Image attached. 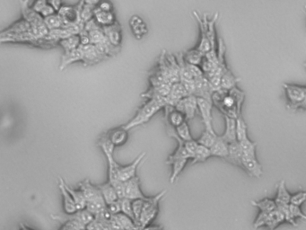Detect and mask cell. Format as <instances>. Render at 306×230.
Returning <instances> with one entry per match:
<instances>
[{
  "instance_id": "cell-54",
  "label": "cell",
  "mask_w": 306,
  "mask_h": 230,
  "mask_svg": "<svg viewBox=\"0 0 306 230\" xmlns=\"http://www.w3.org/2000/svg\"><path fill=\"white\" fill-rule=\"evenodd\" d=\"M54 14H57V12L55 11V9L53 8L52 6L50 5L49 1L47 2V4L45 5V7L43 8L41 13H40V15H42L43 18H46V17H49L50 15H54Z\"/></svg>"
},
{
  "instance_id": "cell-46",
  "label": "cell",
  "mask_w": 306,
  "mask_h": 230,
  "mask_svg": "<svg viewBox=\"0 0 306 230\" xmlns=\"http://www.w3.org/2000/svg\"><path fill=\"white\" fill-rule=\"evenodd\" d=\"M150 198V197H149ZM145 200H136L132 201L133 213L135 217V220L137 224V226H140V216L143 212L144 205H145Z\"/></svg>"
},
{
  "instance_id": "cell-19",
  "label": "cell",
  "mask_w": 306,
  "mask_h": 230,
  "mask_svg": "<svg viewBox=\"0 0 306 230\" xmlns=\"http://www.w3.org/2000/svg\"><path fill=\"white\" fill-rule=\"evenodd\" d=\"M59 188L61 191L62 199H63V208L66 214H73L77 212L76 205L72 198L71 194L68 193V190L65 187V180L63 178H59Z\"/></svg>"
},
{
  "instance_id": "cell-22",
  "label": "cell",
  "mask_w": 306,
  "mask_h": 230,
  "mask_svg": "<svg viewBox=\"0 0 306 230\" xmlns=\"http://www.w3.org/2000/svg\"><path fill=\"white\" fill-rule=\"evenodd\" d=\"M84 55L82 49L78 48V49H74L71 52H68V53H65L62 57H61V65H60V70L62 71L64 70L65 68L68 67L69 65L72 63H75V62H78V61H82L83 62Z\"/></svg>"
},
{
  "instance_id": "cell-64",
  "label": "cell",
  "mask_w": 306,
  "mask_h": 230,
  "mask_svg": "<svg viewBox=\"0 0 306 230\" xmlns=\"http://www.w3.org/2000/svg\"><path fill=\"white\" fill-rule=\"evenodd\" d=\"M304 9L306 10V5H304Z\"/></svg>"
},
{
  "instance_id": "cell-7",
  "label": "cell",
  "mask_w": 306,
  "mask_h": 230,
  "mask_svg": "<svg viewBox=\"0 0 306 230\" xmlns=\"http://www.w3.org/2000/svg\"><path fill=\"white\" fill-rule=\"evenodd\" d=\"M193 15L195 16L201 29V41L196 48L206 55L211 50V45L208 39V19L207 15L201 16L197 11H193Z\"/></svg>"
},
{
  "instance_id": "cell-1",
  "label": "cell",
  "mask_w": 306,
  "mask_h": 230,
  "mask_svg": "<svg viewBox=\"0 0 306 230\" xmlns=\"http://www.w3.org/2000/svg\"><path fill=\"white\" fill-rule=\"evenodd\" d=\"M244 94L237 87L230 91L220 90L213 94L212 102L228 117L236 118L241 115V106Z\"/></svg>"
},
{
  "instance_id": "cell-57",
  "label": "cell",
  "mask_w": 306,
  "mask_h": 230,
  "mask_svg": "<svg viewBox=\"0 0 306 230\" xmlns=\"http://www.w3.org/2000/svg\"><path fill=\"white\" fill-rule=\"evenodd\" d=\"M79 36L81 46H87L89 45V44H92L89 34H88L85 29L80 33Z\"/></svg>"
},
{
  "instance_id": "cell-23",
  "label": "cell",
  "mask_w": 306,
  "mask_h": 230,
  "mask_svg": "<svg viewBox=\"0 0 306 230\" xmlns=\"http://www.w3.org/2000/svg\"><path fill=\"white\" fill-rule=\"evenodd\" d=\"M94 18L101 27H110L116 22V15L114 12L102 11L97 8H95Z\"/></svg>"
},
{
  "instance_id": "cell-39",
  "label": "cell",
  "mask_w": 306,
  "mask_h": 230,
  "mask_svg": "<svg viewBox=\"0 0 306 230\" xmlns=\"http://www.w3.org/2000/svg\"><path fill=\"white\" fill-rule=\"evenodd\" d=\"M60 46H61L63 49L65 50V53H68V52H71L74 49H78L81 46V42H80V36L79 35H73L70 37L64 39L60 42Z\"/></svg>"
},
{
  "instance_id": "cell-13",
  "label": "cell",
  "mask_w": 306,
  "mask_h": 230,
  "mask_svg": "<svg viewBox=\"0 0 306 230\" xmlns=\"http://www.w3.org/2000/svg\"><path fill=\"white\" fill-rule=\"evenodd\" d=\"M242 168L252 177L261 178L263 172L257 157H242Z\"/></svg>"
},
{
  "instance_id": "cell-15",
  "label": "cell",
  "mask_w": 306,
  "mask_h": 230,
  "mask_svg": "<svg viewBox=\"0 0 306 230\" xmlns=\"http://www.w3.org/2000/svg\"><path fill=\"white\" fill-rule=\"evenodd\" d=\"M78 186H79L80 191L83 193L84 195L86 197L87 202L103 199L98 185H93L88 179L80 182Z\"/></svg>"
},
{
  "instance_id": "cell-27",
  "label": "cell",
  "mask_w": 306,
  "mask_h": 230,
  "mask_svg": "<svg viewBox=\"0 0 306 230\" xmlns=\"http://www.w3.org/2000/svg\"><path fill=\"white\" fill-rule=\"evenodd\" d=\"M31 30H32V27H31L30 23L22 17L20 20L11 24L10 27H8L6 30L2 31L1 33L2 34H19L29 33Z\"/></svg>"
},
{
  "instance_id": "cell-55",
  "label": "cell",
  "mask_w": 306,
  "mask_h": 230,
  "mask_svg": "<svg viewBox=\"0 0 306 230\" xmlns=\"http://www.w3.org/2000/svg\"><path fill=\"white\" fill-rule=\"evenodd\" d=\"M289 208H290V211H291L292 214H293L295 219L298 218V219H305L306 220V215L302 212L301 208L292 205V204L289 205Z\"/></svg>"
},
{
  "instance_id": "cell-3",
  "label": "cell",
  "mask_w": 306,
  "mask_h": 230,
  "mask_svg": "<svg viewBox=\"0 0 306 230\" xmlns=\"http://www.w3.org/2000/svg\"><path fill=\"white\" fill-rule=\"evenodd\" d=\"M20 6H21L23 18L25 19L27 22H29L32 27L31 33L37 37H47L49 31L46 27L44 18L42 15L34 11L32 7H30V3L28 1L20 2Z\"/></svg>"
},
{
  "instance_id": "cell-29",
  "label": "cell",
  "mask_w": 306,
  "mask_h": 230,
  "mask_svg": "<svg viewBox=\"0 0 306 230\" xmlns=\"http://www.w3.org/2000/svg\"><path fill=\"white\" fill-rule=\"evenodd\" d=\"M98 1H84L83 7L81 10V22L86 23L91 21L95 16V8L98 5Z\"/></svg>"
},
{
  "instance_id": "cell-53",
  "label": "cell",
  "mask_w": 306,
  "mask_h": 230,
  "mask_svg": "<svg viewBox=\"0 0 306 230\" xmlns=\"http://www.w3.org/2000/svg\"><path fill=\"white\" fill-rule=\"evenodd\" d=\"M107 208L109 209V211L112 212V214L114 216L118 215L121 213V200H116L113 203L107 205Z\"/></svg>"
},
{
  "instance_id": "cell-26",
  "label": "cell",
  "mask_w": 306,
  "mask_h": 230,
  "mask_svg": "<svg viewBox=\"0 0 306 230\" xmlns=\"http://www.w3.org/2000/svg\"><path fill=\"white\" fill-rule=\"evenodd\" d=\"M99 189L102 193V197L105 200L106 204L109 205V204L113 203L116 200H120L119 196H118L117 192L114 188V185L110 184V182L107 181L102 185H98Z\"/></svg>"
},
{
  "instance_id": "cell-10",
  "label": "cell",
  "mask_w": 306,
  "mask_h": 230,
  "mask_svg": "<svg viewBox=\"0 0 306 230\" xmlns=\"http://www.w3.org/2000/svg\"><path fill=\"white\" fill-rule=\"evenodd\" d=\"M125 198L130 200H145L149 199L146 196L140 188V181L138 176L130 179L124 183Z\"/></svg>"
},
{
  "instance_id": "cell-36",
  "label": "cell",
  "mask_w": 306,
  "mask_h": 230,
  "mask_svg": "<svg viewBox=\"0 0 306 230\" xmlns=\"http://www.w3.org/2000/svg\"><path fill=\"white\" fill-rule=\"evenodd\" d=\"M252 204L254 207L258 208L261 212H266V213H271V212L276 211V204L275 200H271V199H263L261 200H253Z\"/></svg>"
},
{
  "instance_id": "cell-32",
  "label": "cell",
  "mask_w": 306,
  "mask_h": 230,
  "mask_svg": "<svg viewBox=\"0 0 306 230\" xmlns=\"http://www.w3.org/2000/svg\"><path fill=\"white\" fill-rule=\"evenodd\" d=\"M189 159H175L170 162H167L166 164L172 166V174L170 176L171 184H174L176 181L178 176L182 173V170L184 169Z\"/></svg>"
},
{
  "instance_id": "cell-47",
  "label": "cell",
  "mask_w": 306,
  "mask_h": 230,
  "mask_svg": "<svg viewBox=\"0 0 306 230\" xmlns=\"http://www.w3.org/2000/svg\"><path fill=\"white\" fill-rule=\"evenodd\" d=\"M121 213H123L125 215L131 218L133 220H135V217H134V213H133L132 200L124 198V199L121 200ZM135 222H136V220H135Z\"/></svg>"
},
{
  "instance_id": "cell-45",
  "label": "cell",
  "mask_w": 306,
  "mask_h": 230,
  "mask_svg": "<svg viewBox=\"0 0 306 230\" xmlns=\"http://www.w3.org/2000/svg\"><path fill=\"white\" fill-rule=\"evenodd\" d=\"M175 132H176L177 136L179 137L183 142L194 140L192 135H191L190 130H189V124H188L187 121H185L184 123H182L181 126H179L178 128L175 129Z\"/></svg>"
},
{
  "instance_id": "cell-21",
  "label": "cell",
  "mask_w": 306,
  "mask_h": 230,
  "mask_svg": "<svg viewBox=\"0 0 306 230\" xmlns=\"http://www.w3.org/2000/svg\"><path fill=\"white\" fill-rule=\"evenodd\" d=\"M225 121H226V129H225V132L221 135V138L228 144L236 142L237 141L236 119L225 115Z\"/></svg>"
},
{
  "instance_id": "cell-16",
  "label": "cell",
  "mask_w": 306,
  "mask_h": 230,
  "mask_svg": "<svg viewBox=\"0 0 306 230\" xmlns=\"http://www.w3.org/2000/svg\"><path fill=\"white\" fill-rule=\"evenodd\" d=\"M106 134L115 147L123 146L129 140V131L126 130L124 126L112 129Z\"/></svg>"
},
{
  "instance_id": "cell-6",
  "label": "cell",
  "mask_w": 306,
  "mask_h": 230,
  "mask_svg": "<svg viewBox=\"0 0 306 230\" xmlns=\"http://www.w3.org/2000/svg\"><path fill=\"white\" fill-rule=\"evenodd\" d=\"M283 87L288 100V107L290 109H297L299 105L305 98L306 87L284 83Z\"/></svg>"
},
{
  "instance_id": "cell-51",
  "label": "cell",
  "mask_w": 306,
  "mask_h": 230,
  "mask_svg": "<svg viewBox=\"0 0 306 230\" xmlns=\"http://www.w3.org/2000/svg\"><path fill=\"white\" fill-rule=\"evenodd\" d=\"M270 213H266V212H260L258 215L257 219L254 221V228H260L261 226H266V224L268 222V218H269Z\"/></svg>"
},
{
  "instance_id": "cell-8",
  "label": "cell",
  "mask_w": 306,
  "mask_h": 230,
  "mask_svg": "<svg viewBox=\"0 0 306 230\" xmlns=\"http://www.w3.org/2000/svg\"><path fill=\"white\" fill-rule=\"evenodd\" d=\"M51 218L54 220H57L61 223H64L66 221H75V222L82 224L83 226L87 227L95 219V216L86 209L83 211H77L76 213H73V214L65 213L64 215H51Z\"/></svg>"
},
{
  "instance_id": "cell-18",
  "label": "cell",
  "mask_w": 306,
  "mask_h": 230,
  "mask_svg": "<svg viewBox=\"0 0 306 230\" xmlns=\"http://www.w3.org/2000/svg\"><path fill=\"white\" fill-rule=\"evenodd\" d=\"M164 110H165V121L168 126L176 129L187 121L185 114L181 113L178 110L174 109V107L167 106Z\"/></svg>"
},
{
  "instance_id": "cell-49",
  "label": "cell",
  "mask_w": 306,
  "mask_h": 230,
  "mask_svg": "<svg viewBox=\"0 0 306 230\" xmlns=\"http://www.w3.org/2000/svg\"><path fill=\"white\" fill-rule=\"evenodd\" d=\"M306 201V192H299L292 195L290 204L301 207V205Z\"/></svg>"
},
{
  "instance_id": "cell-12",
  "label": "cell",
  "mask_w": 306,
  "mask_h": 230,
  "mask_svg": "<svg viewBox=\"0 0 306 230\" xmlns=\"http://www.w3.org/2000/svg\"><path fill=\"white\" fill-rule=\"evenodd\" d=\"M80 49L83 52L84 60L83 64L85 66H93L97 64L100 61L107 59L102 54L97 46L94 44H89L87 46H80Z\"/></svg>"
},
{
  "instance_id": "cell-42",
  "label": "cell",
  "mask_w": 306,
  "mask_h": 230,
  "mask_svg": "<svg viewBox=\"0 0 306 230\" xmlns=\"http://www.w3.org/2000/svg\"><path fill=\"white\" fill-rule=\"evenodd\" d=\"M240 147L242 151L243 157H256V148L257 143L248 139L242 140L239 142Z\"/></svg>"
},
{
  "instance_id": "cell-34",
  "label": "cell",
  "mask_w": 306,
  "mask_h": 230,
  "mask_svg": "<svg viewBox=\"0 0 306 230\" xmlns=\"http://www.w3.org/2000/svg\"><path fill=\"white\" fill-rule=\"evenodd\" d=\"M217 138H218V135L215 133L214 130L205 129L204 132H202L201 137L197 140V141L199 142L200 145H202V146L208 147V148H211Z\"/></svg>"
},
{
  "instance_id": "cell-25",
  "label": "cell",
  "mask_w": 306,
  "mask_h": 230,
  "mask_svg": "<svg viewBox=\"0 0 306 230\" xmlns=\"http://www.w3.org/2000/svg\"><path fill=\"white\" fill-rule=\"evenodd\" d=\"M210 151H211L212 157L227 159L229 152V144L227 143V141H225L221 136H218L215 143L210 148Z\"/></svg>"
},
{
  "instance_id": "cell-31",
  "label": "cell",
  "mask_w": 306,
  "mask_h": 230,
  "mask_svg": "<svg viewBox=\"0 0 306 230\" xmlns=\"http://www.w3.org/2000/svg\"><path fill=\"white\" fill-rule=\"evenodd\" d=\"M65 187L68 190V193L71 194L72 198H73V200H74L75 203H76L77 211L86 210L87 204V199H86V197H85L83 193L80 191L79 189L78 190H75V189L71 188L66 182H65Z\"/></svg>"
},
{
  "instance_id": "cell-17",
  "label": "cell",
  "mask_w": 306,
  "mask_h": 230,
  "mask_svg": "<svg viewBox=\"0 0 306 230\" xmlns=\"http://www.w3.org/2000/svg\"><path fill=\"white\" fill-rule=\"evenodd\" d=\"M102 29L109 42L115 47L121 48L122 42V28L120 23L116 21L114 24L110 27H102Z\"/></svg>"
},
{
  "instance_id": "cell-63",
  "label": "cell",
  "mask_w": 306,
  "mask_h": 230,
  "mask_svg": "<svg viewBox=\"0 0 306 230\" xmlns=\"http://www.w3.org/2000/svg\"><path fill=\"white\" fill-rule=\"evenodd\" d=\"M19 230H34L33 228H31L29 226H27L26 225H24V224H20V228Z\"/></svg>"
},
{
  "instance_id": "cell-9",
  "label": "cell",
  "mask_w": 306,
  "mask_h": 230,
  "mask_svg": "<svg viewBox=\"0 0 306 230\" xmlns=\"http://www.w3.org/2000/svg\"><path fill=\"white\" fill-rule=\"evenodd\" d=\"M145 156H146V152H142L129 165H126V166L119 165V166H118V177H119V180L122 182V183H126V182L129 181L130 179L137 176L136 175V170H137V167L140 166V163L142 162Z\"/></svg>"
},
{
  "instance_id": "cell-41",
  "label": "cell",
  "mask_w": 306,
  "mask_h": 230,
  "mask_svg": "<svg viewBox=\"0 0 306 230\" xmlns=\"http://www.w3.org/2000/svg\"><path fill=\"white\" fill-rule=\"evenodd\" d=\"M218 13L215 14L211 20H208V39L211 45L212 52H216V34H215V23L218 19Z\"/></svg>"
},
{
  "instance_id": "cell-35",
  "label": "cell",
  "mask_w": 306,
  "mask_h": 230,
  "mask_svg": "<svg viewBox=\"0 0 306 230\" xmlns=\"http://www.w3.org/2000/svg\"><path fill=\"white\" fill-rule=\"evenodd\" d=\"M284 221H286V219H285L283 212L276 208V211H274L269 214V218H268V222L266 224V226L268 227V230H275V228H276Z\"/></svg>"
},
{
  "instance_id": "cell-30",
  "label": "cell",
  "mask_w": 306,
  "mask_h": 230,
  "mask_svg": "<svg viewBox=\"0 0 306 230\" xmlns=\"http://www.w3.org/2000/svg\"><path fill=\"white\" fill-rule=\"evenodd\" d=\"M239 81H240L239 79H237L228 68L227 70L224 72L221 76V88L222 90L225 91L232 90L236 87V85Z\"/></svg>"
},
{
  "instance_id": "cell-48",
  "label": "cell",
  "mask_w": 306,
  "mask_h": 230,
  "mask_svg": "<svg viewBox=\"0 0 306 230\" xmlns=\"http://www.w3.org/2000/svg\"><path fill=\"white\" fill-rule=\"evenodd\" d=\"M289 205H290V204H289ZM289 205H285V206L277 207V209H280V211H282V212H283L286 221H287L288 223H290V224L293 225L294 226H297V224H296V221H295V219L294 218V216H293V214H292L291 211H290V208H289Z\"/></svg>"
},
{
  "instance_id": "cell-58",
  "label": "cell",
  "mask_w": 306,
  "mask_h": 230,
  "mask_svg": "<svg viewBox=\"0 0 306 230\" xmlns=\"http://www.w3.org/2000/svg\"><path fill=\"white\" fill-rule=\"evenodd\" d=\"M47 2H48V1H46V0H39V1L34 2V4H33V6H32V8H33L34 11L36 12V13L40 14L42 9H43V8L45 7V5L47 4Z\"/></svg>"
},
{
  "instance_id": "cell-37",
  "label": "cell",
  "mask_w": 306,
  "mask_h": 230,
  "mask_svg": "<svg viewBox=\"0 0 306 230\" xmlns=\"http://www.w3.org/2000/svg\"><path fill=\"white\" fill-rule=\"evenodd\" d=\"M130 27L132 28L133 33L135 36L137 38H141L144 34L147 33V27L146 23L142 19L140 18L137 15H134L130 19Z\"/></svg>"
},
{
  "instance_id": "cell-60",
  "label": "cell",
  "mask_w": 306,
  "mask_h": 230,
  "mask_svg": "<svg viewBox=\"0 0 306 230\" xmlns=\"http://www.w3.org/2000/svg\"><path fill=\"white\" fill-rule=\"evenodd\" d=\"M87 230H102L99 226L98 223L96 222V220L94 219L88 226H87Z\"/></svg>"
},
{
  "instance_id": "cell-20",
  "label": "cell",
  "mask_w": 306,
  "mask_h": 230,
  "mask_svg": "<svg viewBox=\"0 0 306 230\" xmlns=\"http://www.w3.org/2000/svg\"><path fill=\"white\" fill-rule=\"evenodd\" d=\"M195 83H196V92L194 95L197 97L204 98L212 102L214 91L212 89L208 79L204 75L203 78L195 80Z\"/></svg>"
},
{
  "instance_id": "cell-52",
  "label": "cell",
  "mask_w": 306,
  "mask_h": 230,
  "mask_svg": "<svg viewBox=\"0 0 306 230\" xmlns=\"http://www.w3.org/2000/svg\"><path fill=\"white\" fill-rule=\"evenodd\" d=\"M199 146H200V144L196 140H189V141L184 142V147H185L187 151L189 152V155L191 156L192 158Z\"/></svg>"
},
{
  "instance_id": "cell-28",
  "label": "cell",
  "mask_w": 306,
  "mask_h": 230,
  "mask_svg": "<svg viewBox=\"0 0 306 230\" xmlns=\"http://www.w3.org/2000/svg\"><path fill=\"white\" fill-rule=\"evenodd\" d=\"M292 195L287 191L286 187V182L282 180L277 185V193H276V208L289 205L291 201Z\"/></svg>"
},
{
  "instance_id": "cell-2",
  "label": "cell",
  "mask_w": 306,
  "mask_h": 230,
  "mask_svg": "<svg viewBox=\"0 0 306 230\" xmlns=\"http://www.w3.org/2000/svg\"><path fill=\"white\" fill-rule=\"evenodd\" d=\"M166 106L167 97L162 99H148V102L145 103L143 106L136 111V115L132 120L123 126L126 130L129 131L135 127L147 123L151 120V118L155 113L160 110L165 108Z\"/></svg>"
},
{
  "instance_id": "cell-11",
  "label": "cell",
  "mask_w": 306,
  "mask_h": 230,
  "mask_svg": "<svg viewBox=\"0 0 306 230\" xmlns=\"http://www.w3.org/2000/svg\"><path fill=\"white\" fill-rule=\"evenodd\" d=\"M174 109L180 111L185 114L187 120H191L195 116L198 107V97L195 95H189L186 98L182 99L174 106Z\"/></svg>"
},
{
  "instance_id": "cell-56",
  "label": "cell",
  "mask_w": 306,
  "mask_h": 230,
  "mask_svg": "<svg viewBox=\"0 0 306 230\" xmlns=\"http://www.w3.org/2000/svg\"><path fill=\"white\" fill-rule=\"evenodd\" d=\"M96 8L104 12H114V5L109 1H103L99 2Z\"/></svg>"
},
{
  "instance_id": "cell-5",
  "label": "cell",
  "mask_w": 306,
  "mask_h": 230,
  "mask_svg": "<svg viewBox=\"0 0 306 230\" xmlns=\"http://www.w3.org/2000/svg\"><path fill=\"white\" fill-rule=\"evenodd\" d=\"M84 1L76 5H63L60 12L58 13L64 22V27L76 25L81 22V10L83 7Z\"/></svg>"
},
{
  "instance_id": "cell-50",
  "label": "cell",
  "mask_w": 306,
  "mask_h": 230,
  "mask_svg": "<svg viewBox=\"0 0 306 230\" xmlns=\"http://www.w3.org/2000/svg\"><path fill=\"white\" fill-rule=\"evenodd\" d=\"M59 230H87V227L78 222L66 221L62 223V226Z\"/></svg>"
},
{
  "instance_id": "cell-24",
  "label": "cell",
  "mask_w": 306,
  "mask_h": 230,
  "mask_svg": "<svg viewBox=\"0 0 306 230\" xmlns=\"http://www.w3.org/2000/svg\"><path fill=\"white\" fill-rule=\"evenodd\" d=\"M242 157H243V154H242V151L238 141L229 144L228 157L226 159L227 161L242 168Z\"/></svg>"
},
{
  "instance_id": "cell-40",
  "label": "cell",
  "mask_w": 306,
  "mask_h": 230,
  "mask_svg": "<svg viewBox=\"0 0 306 230\" xmlns=\"http://www.w3.org/2000/svg\"><path fill=\"white\" fill-rule=\"evenodd\" d=\"M211 157L210 148L204 147L202 145H200L196 152H195V154L193 156L191 164L194 165V164H198V163L205 162V161H207Z\"/></svg>"
},
{
  "instance_id": "cell-59",
  "label": "cell",
  "mask_w": 306,
  "mask_h": 230,
  "mask_svg": "<svg viewBox=\"0 0 306 230\" xmlns=\"http://www.w3.org/2000/svg\"><path fill=\"white\" fill-rule=\"evenodd\" d=\"M49 3H50V5L52 6L53 8L55 9V11L57 12V13H59V12H60V10H61V8H62V6H63V4H62V2H61V1H59V0L49 1Z\"/></svg>"
},
{
  "instance_id": "cell-4",
  "label": "cell",
  "mask_w": 306,
  "mask_h": 230,
  "mask_svg": "<svg viewBox=\"0 0 306 230\" xmlns=\"http://www.w3.org/2000/svg\"><path fill=\"white\" fill-rule=\"evenodd\" d=\"M166 192V190H163L157 195L150 197L148 200L145 201L143 212L140 216V227L141 229L151 225V223L155 220L156 216L158 215L159 202L163 199Z\"/></svg>"
},
{
  "instance_id": "cell-61",
  "label": "cell",
  "mask_w": 306,
  "mask_h": 230,
  "mask_svg": "<svg viewBox=\"0 0 306 230\" xmlns=\"http://www.w3.org/2000/svg\"><path fill=\"white\" fill-rule=\"evenodd\" d=\"M142 230H163V226L158 225H149V226L144 227Z\"/></svg>"
},
{
  "instance_id": "cell-44",
  "label": "cell",
  "mask_w": 306,
  "mask_h": 230,
  "mask_svg": "<svg viewBox=\"0 0 306 230\" xmlns=\"http://www.w3.org/2000/svg\"><path fill=\"white\" fill-rule=\"evenodd\" d=\"M44 23L49 31L57 30V29H61L64 27V22L58 13L44 18Z\"/></svg>"
},
{
  "instance_id": "cell-62",
  "label": "cell",
  "mask_w": 306,
  "mask_h": 230,
  "mask_svg": "<svg viewBox=\"0 0 306 230\" xmlns=\"http://www.w3.org/2000/svg\"><path fill=\"white\" fill-rule=\"evenodd\" d=\"M297 109L306 110V96L305 98L303 99V101H302V102L299 105L298 108H297Z\"/></svg>"
},
{
  "instance_id": "cell-33",
  "label": "cell",
  "mask_w": 306,
  "mask_h": 230,
  "mask_svg": "<svg viewBox=\"0 0 306 230\" xmlns=\"http://www.w3.org/2000/svg\"><path fill=\"white\" fill-rule=\"evenodd\" d=\"M183 57H184V61L188 64L196 65V66L201 67L205 55L197 48H194V49H189L185 53H183Z\"/></svg>"
},
{
  "instance_id": "cell-43",
  "label": "cell",
  "mask_w": 306,
  "mask_h": 230,
  "mask_svg": "<svg viewBox=\"0 0 306 230\" xmlns=\"http://www.w3.org/2000/svg\"><path fill=\"white\" fill-rule=\"evenodd\" d=\"M236 136L238 142L248 139V126L242 118V114L236 118Z\"/></svg>"
},
{
  "instance_id": "cell-14",
  "label": "cell",
  "mask_w": 306,
  "mask_h": 230,
  "mask_svg": "<svg viewBox=\"0 0 306 230\" xmlns=\"http://www.w3.org/2000/svg\"><path fill=\"white\" fill-rule=\"evenodd\" d=\"M198 107L201 113L202 121L204 122L205 129L208 130H214L213 129V117H212V107L213 102L204 98L198 97Z\"/></svg>"
},
{
  "instance_id": "cell-38",
  "label": "cell",
  "mask_w": 306,
  "mask_h": 230,
  "mask_svg": "<svg viewBox=\"0 0 306 230\" xmlns=\"http://www.w3.org/2000/svg\"><path fill=\"white\" fill-rule=\"evenodd\" d=\"M115 219H117L118 222L121 226V230H140L141 229L137 224L131 218L125 215L123 213H120L118 215L114 216Z\"/></svg>"
}]
</instances>
